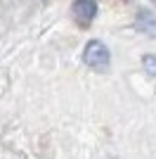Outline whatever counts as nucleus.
I'll list each match as a JSON object with an SVG mask.
<instances>
[{
    "label": "nucleus",
    "mask_w": 156,
    "mask_h": 159,
    "mask_svg": "<svg viewBox=\"0 0 156 159\" xmlns=\"http://www.w3.org/2000/svg\"><path fill=\"white\" fill-rule=\"evenodd\" d=\"M142 66L149 74H156V55H144L142 57Z\"/></svg>",
    "instance_id": "20e7f679"
},
{
    "label": "nucleus",
    "mask_w": 156,
    "mask_h": 159,
    "mask_svg": "<svg viewBox=\"0 0 156 159\" xmlns=\"http://www.w3.org/2000/svg\"><path fill=\"white\" fill-rule=\"evenodd\" d=\"M71 12H73V19L78 21V26H90L92 19L97 17V2L95 0H76Z\"/></svg>",
    "instance_id": "f03ea898"
},
{
    "label": "nucleus",
    "mask_w": 156,
    "mask_h": 159,
    "mask_svg": "<svg viewBox=\"0 0 156 159\" xmlns=\"http://www.w3.org/2000/svg\"><path fill=\"white\" fill-rule=\"evenodd\" d=\"M83 62L88 66H92L95 71H106L111 64V52L102 40H90L83 50Z\"/></svg>",
    "instance_id": "f257e3e1"
},
{
    "label": "nucleus",
    "mask_w": 156,
    "mask_h": 159,
    "mask_svg": "<svg viewBox=\"0 0 156 159\" xmlns=\"http://www.w3.org/2000/svg\"><path fill=\"white\" fill-rule=\"evenodd\" d=\"M135 29L147 33V36H156V17L151 12H147V10H142L135 19Z\"/></svg>",
    "instance_id": "7ed1b4c3"
}]
</instances>
